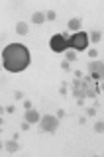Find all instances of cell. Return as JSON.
<instances>
[{"instance_id":"6da1fadb","label":"cell","mask_w":104,"mask_h":157,"mask_svg":"<svg viewBox=\"0 0 104 157\" xmlns=\"http://www.w3.org/2000/svg\"><path fill=\"white\" fill-rule=\"evenodd\" d=\"M2 63L4 69L10 73H20V71L30 67V51L22 43H10L2 51Z\"/></svg>"},{"instance_id":"7a4b0ae2","label":"cell","mask_w":104,"mask_h":157,"mask_svg":"<svg viewBox=\"0 0 104 157\" xmlns=\"http://www.w3.org/2000/svg\"><path fill=\"white\" fill-rule=\"evenodd\" d=\"M98 81H94L92 77H84V79H75L73 81V94L77 98H96V94H98V85H96Z\"/></svg>"},{"instance_id":"3957f363","label":"cell","mask_w":104,"mask_h":157,"mask_svg":"<svg viewBox=\"0 0 104 157\" xmlns=\"http://www.w3.org/2000/svg\"><path fill=\"white\" fill-rule=\"evenodd\" d=\"M69 33H57L49 39V49L55 51V53H65L69 51Z\"/></svg>"},{"instance_id":"277c9868","label":"cell","mask_w":104,"mask_h":157,"mask_svg":"<svg viewBox=\"0 0 104 157\" xmlns=\"http://www.w3.org/2000/svg\"><path fill=\"white\" fill-rule=\"evenodd\" d=\"M69 49H75V51H84L88 49V33L87 32H77L69 38Z\"/></svg>"},{"instance_id":"5b68a950","label":"cell","mask_w":104,"mask_h":157,"mask_svg":"<svg viewBox=\"0 0 104 157\" xmlns=\"http://www.w3.org/2000/svg\"><path fill=\"white\" fill-rule=\"evenodd\" d=\"M57 128H59V118H57V116H51V114L41 116V120H39V132L55 134V132H57Z\"/></svg>"},{"instance_id":"8992f818","label":"cell","mask_w":104,"mask_h":157,"mask_svg":"<svg viewBox=\"0 0 104 157\" xmlns=\"http://www.w3.org/2000/svg\"><path fill=\"white\" fill-rule=\"evenodd\" d=\"M88 75L94 81H104V63L102 61H92L88 63Z\"/></svg>"},{"instance_id":"52a82bcc","label":"cell","mask_w":104,"mask_h":157,"mask_svg":"<svg viewBox=\"0 0 104 157\" xmlns=\"http://www.w3.org/2000/svg\"><path fill=\"white\" fill-rule=\"evenodd\" d=\"M24 120H27L30 124H38L41 118H39V112H38V110L32 108V110H26V114H24Z\"/></svg>"},{"instance_id":"ba28073f","label":"cell","mask_w":104,"mask_h":157,"mask_svg":"<svg viewBox=\"0 0 104 157\" xmlns=\"http://www.w3.org/2000/svg\"><path fill=\"white\" fill-rule=\"evenodd\" d=\"M67 26H69V30H71V32H81V26H82V20L81 18H71V20H69V22H67Z\"/></svg>"},{"instance_id":"9c48e42d","label":"cell","mask_w":104,"mask_h":157,"mask_svg":"<svg viewBox=\"0 0 104 157\" xmlns=\"http://www.w3.org/2000/svg\"><path fill=\"white\" fill-rule=\"evenodd\" d=\"M47 18H45V12H33L32 14V22L33 24H43Z\"/></svg>"},{"instance_id":"30bf717a","label":"cell","mask_w":104,"mask_h":157,"mask_svg":"<svg viewBox=\"0 0 104 157\" xmlns=\"http://www.w3.org/2000/svg\"><path fill=\"white\" fill-rule=\"evenodd\" d=\"M27 32H30V27H27L26 22H18V24H16V33H20V35H26Z\"/></svg>"},{"instance_id":"8fae6325","label":"cell","mask_w":104,"mask_h":157,"mask_svg":"<svg viewBox=\"0 0 104 157\" xmlns=\"http://www.w3.org/2000/svg\"><path fill=\"white\" fill-rule=\"evenodd\" d=\"M6 151H10V153H14V151H18L20 149V145H18V141L16 140H12V141H6Z\"/></svg>"},{"instance_id":"7c38bea8","label":"cell","mask_w":104,"mask_h":157,"mask_svg":"<svg viewBox=\"0 0 104 157\" xmlns=\"http://www.w3.org/2000/svg\"><path fill=\"white\" fill-rule=\"evenodd\" d=\"M100 39H102V33H100V30H92V32H90V41H92V43H98Z\"/></svg>"},{"instance_id":"4fadbf2b","label":"cell","mask_w":104,"mask_h":157,"mask_svg":"<svg viewBox=\"0 0 104 157\" xmlns=\"http://www.w3.org/2000/svg\"><path fill=\"white\" fill-rule=\"evenodd\" d=\"M65 57H67V61H77V51L69 49V51H65Z\"/></svg>"},{"instance_id":"5bb4252c","label":"cell","mask_w":104,"mask_h":157,"mask_svg":"<svg viewBox=\"0 0 104 157\" xmlns=\"http://www.w3.org/2000/svg\"><path fill=\"white\" fill-rule=\"evenodd\" d=\"M94 132H98V134H104V120H98V122L94 124Z\"/></svg>"},{"instance_id":"9a60e30c","label":"cell","mask_w":104,"mask_h":157,"mask_svg":"<svg viewBox=\"0 0 104 157\" xmlns=\"http://www.w3.org/2000/svg\"><path fill=\"white\" fill-rule=\"evenodd\" d=\"M45 18H47L49 22H55V20H57V14H55L53 10H47V12H45Z\"/></svg>"},{"instance_id":"2e32d148","label":"cell","mask_w":104,"mask_h":157,"mask_svg":"<svg viewBox=\"0 0 104 157\" xmlns=\"http://www.w3.org/2000/svg\"><path fill=\"white\" fill-rule=\"evenodd\" d=\"M69 63H71V61H63V63H61V69L63 71H71V65H69Z\"/></svg>"},{"instance_id":"e0dca14e","label":"cell","mask_w":104,"mask_h":157,"mask_svg":"<svg viewBox=\"0 0 104 157\" xmlns=\"http://www.w3.org/2000/svg\"><path fill=\"white\" fill-rule=\"evenodd\" d=\"M14 98H16V100H24V92L22 90H16V92H14Z\"/></svg>"},{"instance_id":"ac0fdd59","label":"cell","mask_w":104,"mask_h":157,"mask_svg":"<svg viewBox=\"0 0 104 157\" xmlns=\"http://www.w3.org/2000/svg\"><path fill=\"white\" fill-rule=\"evenodd\" d=\"M20 128H22V132H27V130H30V122H27V120H24Z\"/></svg>"},{"instance_id":"d6986e66","label":"cell","mask_w":104,"mask_h":157,"mask_svg":"<svg viewBox=\"0 0 104 157\" xmlns=\"http://www.w3.org/2000/svg\"><path fill=\"white\" fill-rule=\"evenodd\" d=\"M59 94H61V96H67V85H65V82H63V87L59 88Z\"/></svg>"},{"instance_id":"ffe728a7","label":"cell","mask_w":104,"mask_h":157,"mask_svg":"<svg viewBox=\"0 0 104 157\" xmlns=\"http://www.w3.org/2000/svg\"><path fill=\"white\" fill-rule=\"evenodd\" d=\"M96 55H98V51H96V49H88V57L96 59Z\"/></svg>"},{"instance_id":"44dd1931","label":"cell","mask_w":104,"mask_h":157,"mask_svg":"<svg viewBox=\"0 0 104 157\" xmlns=\"http://www.w3.org/2000/svg\"><path fill=\"white\" fill-rule=\"evenodd\" d=\"M94 114H96V108H87V116H94Z\"/></svg>"},{"instance_id":"7402d4cb","label":"cell","mask_w":104,"mask_h":157,"mask_svg":"<svg viewBox=\"0 0 104 157\" xmlns=\"http://www.w3.org/2000/svg\"><path fill=\"white\" fill-rule=\"evenodd\" d=\"M24 110H32V102L30 100H24Z\"/></svg>"},{"instance_id":"603a6c76","label":"cell","mask_w":104,"mask_h":157,"mask_svg":"<svg viewBox=\"0 0 104 157\" xmlns=\"http://www.w3.org/2000/svg\"><path fill=\"white\" fill-rule=\"evenodd\" d=\"M6 112H8V114H14V112H16V108L10 104V106H6Z\"/></svg>"},{"instance_id":"cb8c5ba5","label":"cell","mask_w":104,"mask_h":157,"mask_svg":"<svg viewBox=\"0 0 104 157\" xmlns=\"http://www.w3.org/2000/svg\"><path fill=\"white\" fill-rule=\"evenodd\" d=\"M57 118H65V110H57Z\"/></svg>"},{"instance_id":"d4e9b609","label":"cell","mask_w":104,"mask_h":157,"mask_svg":"<svg viewBox=\"0 0 104 157\" xmlns=\"http://www.w3.org/2000/svg\"><path fill=\"white\" fill-rule=\"evenodd\" d=\"M75 77H77V79H82V71H75Z\"/></svg>"},{"instance_id":"484cf974","label":"cell","mask_w":104,"mask_h":157,"mask_svg":"<svg viewBox=\"0 0 104 157\" xmlns=\"http://www.w3.org/2000/svg\"><path fill=\"white\" fill-rule=\"evenodd\" d=\"M100 88H102V90H104V81H102V85H100Z\"/></svg>"}]
</instances>
